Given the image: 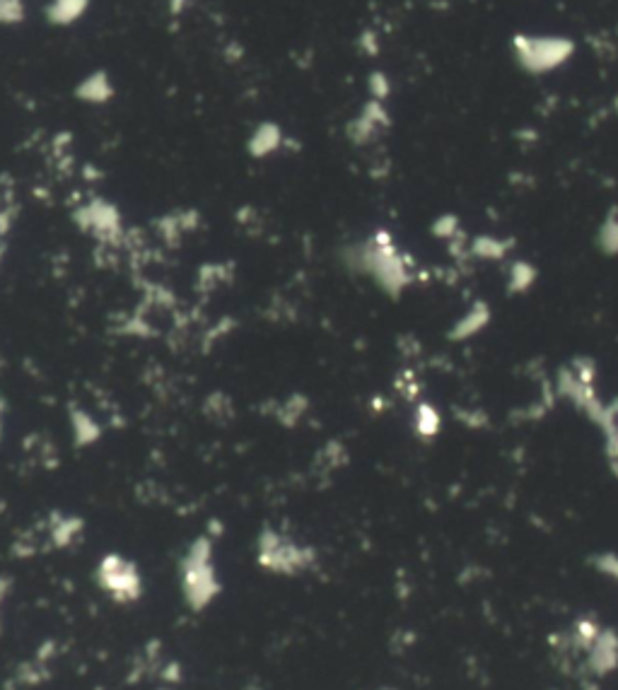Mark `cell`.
I'll return each mask as SVG.
<instances>
[{
    "mask_svg": "<svg viewBox=\"0 0 618 690\" xmlns=\"http://www.w3.org/2000/svg\"><path fill=\"white\" fill-rule=\"evenodd\" d=\"M514 51L524 68L541 73L568 61L573 54V42L561 36H517Z\"/></svg>",
    "mask_w": 618,
    "mask_h": 690,
    "instance_id": "obj_1",
    "label": "cell"
}]
</instances>
